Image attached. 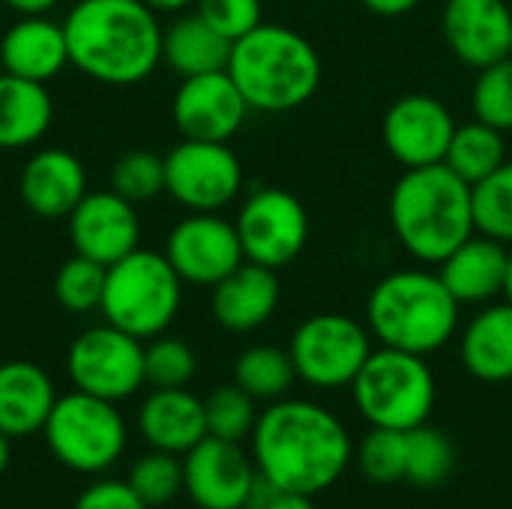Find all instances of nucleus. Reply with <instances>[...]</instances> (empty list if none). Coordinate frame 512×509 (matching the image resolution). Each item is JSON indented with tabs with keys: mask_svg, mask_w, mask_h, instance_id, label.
I'll return each instance as SVG.
<instances>
[{
	"mask_svg": "<svg viewBox=\"0 0 512 509\" xmlns=\"http://www.w3.org/2000/svg\"><path fill=\"white\" fill-rule=\"evenodd\" d=\"M87 192V171L81 159L63 147L36 150L18 177V195L39 219H66Z\"/></svg>",
	"mask_w": 512,
	"mask_h": 509,
	"instance_id": "19",
	"label": "nucleus"
},
{
	"mask_svg": "<svg viewBox=\"0 0 512 509\" xmlns=\"http://www.w3.org/2000/svg\"><path fill=\"white\" fill-rule=\"evenodd\" d=\"M69 66L111 87L147 81L162 63V24L141 0H78L63 18Z\"/></svg>",
	"mask_w": 512,
	"mask_h": 509,
	"instance_id": "2",
	"label": "nucleus"
},
{
	"mask_svg": "<svg viewBox=\"0 0 512 509\" xmlns=\"http://www.w3.org/2000/svg\"><path fill=\"white\" fill-rule=\"evenodd\" d=\"M72 509H150L132 489L120 480H99L87 486Z\"/></svg>",
	"mask_w": 512,
	"mask_h": 509,
	"instance_id": "40",
	"label": "nucleus"
},
{
	"mask_svg": "<svg viewBox=\"0 0 512 509\" xmlns=\"http://www.w3.org/2000/svg\"><path fill=\"white\" fill-rule=\"evenodd\" d=\"M111 189L126 201L147 204L165 192V156L153 150H129L111 165Z\"/></svg>",
	"mask_w": 512,
	"mask_h": 509,
	"instance_id": "32",
	"label": "nucleus"
},
{
	"mask_svg": "<svg viewBox=\"0 0 512 509\" xmlns=\"http://www.w3.org/2000/svg\"><path fill=\"white\" fill-rule=\"evenodd\" d=\"M183 303V279L165 258V252L135 249L105 270V291L99 312L105 324L135 336H162Z\"/></svg>",
	"mask_w": 512,
	"mask_h": 509,
	"instance_id": "6",
	"label": "nucleus"
},
{
	"mask_svg": "<svg viewBox=\"0 0 512 509\" xmlns=\"http://www.w3.org/2000/svg\"><path fill=\"white\" fill-rule=\"evenodd\" d=\"M66 219H69V240L75 252L93 258L102 267L117 264L141 243L138 210L114 189L87 192Z\"/></svg>",
	"mask_w": 512,
	"mask_h": 509,
	"instance_id": "16",
	"label": "nucleus"
},
{
	"mask_svg": "<svg viewBox=\"0 0 512 509\" xmlns=\"http://www.w3.org/2000/svg\"><path fill=\"white\" fill-rule=\"evenodd\" d=\"M510 60H512V48H510Z\"/></svg>",
	"mask_w": 512,
	"mask_h": 509,
	"instance_id": "48",
	"label": "nucleus"
},
{
	"mask_svg": "<svg viewBox=\"0 0 512 509\" xmlns=\"http://www.w3.org/2000/svg\"><path fill=\"white\" fill-rule=\"evenodd\" d=\"M204 417H207V435L234 441V444H240L246 435H252L255 420H258L255 399L237 384L213 390L204 399Z\"/></svg>",
	"mask_w": 512,
	"mask_h": 509,
	"instance_id": "33",
	"label": "nucleus"
},
{
	"mask_svg": "<svg viewBox=\"0 0 512 509\" xmlns=\"http://www.w3.org/2000/svg\"><path fill=\"white\" fill-rule=\"evenodd\" d=\"M42 432L54 459L78 474L108 471L126 450V420L117 405L81 390L57 396Z\"/></svg>",
	"mask_w": 512,
	"mask_h": 509,
	"instance_id": "8",
	"label": "nucleus"
},
{
	"mask_svg": "<svg viewBox=\"0 0 512 509\" xmlns=\"http://www.w3.org/2000/svg\"><path fill=\"white\" fill-rule=\"evenodd\" d=\"M105 270L108 267L78 252L66 258L54 273V300L60 303V309L72 315H87L99 309L102 291H105Z\"/></svg>",
	"mask_w": 512,
	"mask_h": 509,
	"instance_id": "30",
	"label": "nucleus"
},
{
	"mask_svg": "<svg viewBox=\"0 0 512 509\" xmlns=\"http://www.w3.org/2000/svg\"><path fill=\"white\" fill-rule=\"evenodd\" d=\"M57 402L51 375L30 360L0 363V432L27 438L45 429Z\"/></svg>",
	"mask_w": 512,
	"mask_h": 509,
	"instance_id": "24",
	"label": "nucleus"
},
{
	"mask_svg": "<svg viewBox=\"0 0 512 509\" xmlns=\"http://www.w3.org/2000/svg\"><path fill=\"white\" fill-rule=\"evenodd\" d=\"M279 495H282V489L258 471L252 486H249V498H246V507L243 509H267Z\"/></svg>",
	"mask_w": 512,
	"mask_h": 509,
	"instance_id": "41",
	"label": "nucleus"
},
{
	"mask_svg": "<svg viewBox=\"0 0 512 509\" xmlns=\"http://www.w3.org/2000/svg\"><path fill=\"white\" fill-rule=\"evenodd\" d=\"M360 471L375 483H396L408 474V432L399 429H378L363 438L357 450Z\"/></svg>",
	"mask_w": 512,
	"mask_h": 509,
	"instance_id": "36",
	"label": "nucleus"
},
{
	"mask_svg": "<svg viewBox=\"0 0 512 509\" xmlns=\"http://www.w3.org/2000/svg\"><path fill=\"white\" fill-rule=\"evenodd\" d=\"M243 189V165L228 141L183 138L165 156V192L189 213H219Z\"/></svg>",
	"mask_w": 512,
	"mask_h": 509,
	"instance_id": "11",
	"label": "nucleus"
},
{
	"mask_svg": "<svg viewBox=\"0 0 512 509\" xmlns=\"http://www.w3.org/2000/svg\"><path fill=\"white\" fill-rule=\"evenodd\" d=\"M369 12L375 15H384V18H399L411 9L420 6V0H360Z\"/></svg>",
	"mask_w": 512,
	"mask_h": 509,
	"instance_id": "42",
	"label": "nucleus"
},
{
	"mask_svg": "<svg viewBox=\"0 0 512 509\" xmlns=\"http://www.w3.org/2000/svg\"><path fill=\"white\" fill-rule=\"evenodd\" d=\"M441 30L450 51L474 69L510 57L512 9L507 0H447Z\"/></svg>",
	"mask_w": 512,
	"mask_h": 509,
	"instance_id": "18",
	"label": "nucleus"
},
{
	"mask_svg": "<svg viewBox=\"0 0 512 509\" xmlns=\"http://www.w3.org/2000/svg\"><path fill=\"white\" fill-rule=\"evenodd\" d=\"M255 468L234 441L207 435L183 462V489L201 509H243Z\"/></svg>",
	"mask_w": 512,
	"mask_h": 509,
	"instance_id": "17",
	"label": "nucleus"
},
{
	"mask_svg": "<svg viewBox=\"0 0 512 509\" xmlns=\"http://www.w3.org/2000/svg\"><path fill=\"white\" fill-rule=\"evenodd\" d=\"M249 111L228 69L183 78L171 102L177 132L192 141H231Z\"/></svg>",
	"mask_w": 512,
	"mask_h": 509,
	"instance_id": "15",
	"label": "nucleus"
},
{
	"mask_svg": "<svg viewBox=\"0 0 512 509\" xmlns=\"http://www.w3.org/2000/svg\"><path fill=\"white\" fill-rule=\"evenodd\" d=\"M258 471L282 492L318 495L351 462V438L336 414L303 399H276L252 429Z\"/></svg>",
	"mask_w": 512,
	"mask_h": 509,
	"instance_id": "1",
	"label": "nucleus"
},
{
	"mask_svg": "<svg viewBox=\"0 0 512 509\" xmlns=\"http://www.w3.org/2000/svg\"><path fill=\"white\" fill-rule=\"evenodd\" d=\"M474 117L498 132L512 129V60L483 66L474 81Z\"/></svg>",
	"mask_w": 512,
	"mask_h": 509,
	"instance_id": "37",
	"label": "nucleus"
},
{
	"mask_svg": "<svg viewBox=\"0 0 512 509\" xmlns=\"http://www.w3.org/2000/svg\"><path fill=\"white\" fill-rule=\"evenodd\" d=\"M390 225L411 258L441 264L456 246L477 234L474 186L444 162L405 168L390 192Z\"/></svg>",
	"mask_w": 512,
	"mask_h": 509,
	"instance_id": "3",
	"label": "nucleus"
},
{
	"mask_svg": "<svg viewBox=\"0 0 512 509\" xmlns=\"http://www.w3.org/2000/svg\"><path fill=\"white\" fill-rule=\"evenodd\" d=\"M279 297L282 285L276 270L243 261L234 273L213 285L210 309L219 327L231 333H252L276 315Z\"/></svg>",
	"mask_w": 512,
	"mask_h": 509,
	"instance_id": "21",
	"label": "nucleus"
},
{
	"mask_svg": "<svg viewBox=\"0 0 512 509\" xmlns=\"http://www.w3.org/2000/svg\"><path fill=\"white\" fill-rule=\"evenodd\" d=\"M165 258L183 282L204 288H213L246 261L234 222L219 213H189L180 219L165 240Z\"/></svg>",
	"mask_w": 512,
	"mask_h": 509,
	"instance_id": "13",
	"label": "nucleus"
},
{
	"mask_svg": "<svg viewBox=\"0 0 512 509\" xmlns=\"http://www.w3.org/2000/svg\"><path fill=\"white\" fill-rule=\"evenodd\" d=\"M15 15H48L60 0H3Z\"/></svg>",
	"mask_w": 512,
	"mask_h": 509,
	"instance_id": "43",
	"label": "nucleus"
},
{
	"mask_svg": "<svg viewBox=\"0 0 512 509\" xmlns=\"http://www.w3.org/2000/svg\"><path fill=\"white\" fill-rule=\"evenodd\" d=\"M507 303H512V252L510 258H507V279H504V294H501Z\"/></svg>",
	"mask_w": 512,
	"mask_h": 509,
	"instance_id": "47",
	"label": "nucleus"
},
{
	"mask_svg": "<svg viewBox=\"0 0 512 509\" xmlns=\"http://www.w3.org/2000/svg\"><path fill=\"white\" fill-rule=\"evenodd\" d=\"M267 509H315L309 501V495H294V492H282Z\"/></svg>",
	"mask_w": 512,
	"mask_h": 509,
	"instance_id": "45",
	"label": "nucleus"
},
{
	"mask_svg": "<svg viewBox=\"0 0 512 509\" xmlns=\"http://www.w3.org/2000/svg\"><path fill=\"white\" fill-rule=\"evenodd\" d=\"M54 120V102L45 84L18 75H0V150L36 144Z\"/></svg>",
	"mask_w": 512,
	"mask_h": 509,
	"instance_id": "25",
	"label": "nucleus"
},
{
	"mask_svg": "<svg viewBox=\"0 0 512 509\" xmlns=\"http://www.w3.org/2000/svg\"><path fill=\"white\" fill-rule=\"evenodd\" d=\"M147 9H153L156 15H180L186 12L195 0H141Z\"/></svg>",
	"mask_w": 512,
	"mask_h": 509,
	"instance_id": "44",
	"label": "nucleus"
},
{
	"mask_svg": "<svg viewBox=\"0 0 512 509\" xmlns=\"http://www.w3.org/2000/svg\"><path fill=\"white\" fill-rule=\"evenodd\" d=\"M357 411L378 429L411 432L423 426L435 408V375L420 354L378 348L369 354L354 384Z\"/></svg>",
	"mask_w": 512,
	"mask_h": 509,
	"instance_id": "7",
	"label": "nucleus"
},
{
	"mask_svg": "<svg viewBox=\"0 0 512 509\" xmlns=\"http://www.w3.org/2000/svg\"><path fill=\"white\" fill-rule=\"evenodd\" d=\"M507 258L504 243L477 231L438 264V276L459 303H489L504 294Z\"/></svg>",
	"mask_w": 512,
	"mask_h": 509,
	"instance_id": "23",
	"label": "nucleus"
},
{
	"mask_svg": "<svg viewBox=\"0 0 512 509\" xmlns=\"http://www.w3.org/2000/svg\"><path fill=\"white\" fill-rule=\"evenodd\" d=\"M0 66L9 75L48 84L69 66L63 21L51 15H18L0 39Z\"/></svg>",
	"mask_w": 512,
	"mask_h": 509,
	"instance_id": "20",
	"label": "nucleus"
},
{
	"mask_svg": "<svg viewBox=\"0 0 512 509\" xmlns=\"http://www.w3.org/2000/svg\"><path fill=\"white\" fill-rule=\"evenodd\" d=\"M474 225L504 246L512 243V162L474 186Z\"/></svg>",
	"mask_w": 512,
	"mask_h": 509,
	"instance_id": "31",
	"label": "nucleus"
},
{
	"mask_svg": "<svg viewBox=\"0 0 512 509\" xmlns=\"http://www.w3.org/2000/svg\"><path fill=\"white\" fill-rule=\"evenodd\" d=\"M321 54L285 24H258L231 45L228 75L252 111L282 114L306 105L321 87Z\"/></svg>",
	"mask_w": 512,
	"mask_h": 509,
	"instance_id": "4",
	"label": "nucleus"
},
{
	"mask_svg": "<svg viewBox=\"0 0 512 509\" xmlns=\"http://www.w3.org/2000/svg\"><path fill=\"white\" fill-rule=\"evenodd\" d=\"M231 45L234 42L225 39L219 30H213L198 12H189V15H177L165 27V33H162V60L180 78L207 75V72L228 69Z\"/></svg>",
	"mask_w": 512,
	"mask_h": 509,
	"instance_id": "26",
	"label": "nucleus"
},
{
	"mask_svg": "<svg viewBox=\"0 0 512 509\" xmlns=\"http://www.w3.org/2000/svg\"><path fill=\"white\" fill-rule=\"evenodd\" d=\"M294 378L297 369L291 354L273 345H255L243 351L234 363V384L243 387L252 399L276 402L291 390Z\"/></svg>",
	"mask_w": 512,
	"mask_h": 509,
	"instance_id": "29",
	"label": "nucleus"
},
{
	"mask_svg": "<svg viewBox=\"0 0 512 509\" xmlns=\"http://www.w3.org/2000/svg\"><path fill=\"white\" fill-rule=\"evenodd\" d=\"M456 465V453L453 444L429 429L426 423L408 432V474L405 480L414 486H438L450 477Z\"/></svg>",
	"mask_w": 512,
	"mask_h": 509,
	"instance_id": "34",
	"label": "nucleus"
},
{
	"mask_svg": "<svg viewBox=\"0 0 512 509\" xmlns=\"http://www.w3.org/2000/svg\"><path fill=\"white\" fill-rule=\"evenodd\" d=\"M462 363L480 381H512V303L504 300L474 315L462 336Z\"/></svg>",
	"mask_w": 512,
	"mask_h": 509,
	"instance_id": "27",
	"label": "nucleus"
},
{
	"mask_svg": "<svg viewBox=\"0 0 512 509\" xmlns=\"http://www.w3.org/2000/svg\"><path fill=\"white\" fill-rule=\"evenodd\" d=\"M507 162L504 132L480 123L477 117L465 126H456L450 150L444 156V165L456 171L465 183L477 186L489 174H495Z\"/></svg>",
	"mask_w": 512,
	"mask_h": 509,
	"instance_id": "28",
	"label": "nucleus"
},
{
	"mask_svg": "<svg viewBox=\"0 0 512 509\" xmlns=\"http://www.w3.org/2000/svg\"><path fill=\"white\" fill-rule=\"evenodd\" d=\"M126 483L147 507H165L183 492V465L177 456L153 450L132 465Z\"/></svg>",
	"mask_w": 512,
	"mask_h": 509,
	"instance_id": "35",
	"label": "nucleus"
},
{
	"mask_svg": "<svg viewBox=\"0 0 512 509\" xmlns=\"http://www.w3.org/2000/svg\"><path fill=\"white\" fill-rule=\"evenodd\" d=\"M198 360L195 351L174 336H156L144 345V378L153 390L186 387L195 378Z\"/></svg>",
	"mask_w": 512,
	"mask_h": 509,
	"instance_id": "38",
	"label": "nucleus"
},
{
	"mask_svg": "<svg viewBox=\"0 0 512 509\" xmlns=\"http://www.w3.org/2000/svg\"><path fill=\"white\" fill-rule=\"evenodd\" d=\"M66 372L75 390L117 405L147 384L144 345L111 324L90 327L69 345Z\"/></svg>",
	"mask_w": 512,
	"mask_h": 509,
	"instance_id": "10",
	"label": "nucleus"
},
{
	"mask_svg": "<svg viewBox=\"0 0 512 509\" xmlns=\"http://www.w3.org/2000/svg\"><path fill=\"white\" fill-rule=\"evenodd\" d=\"M459 300L432 270H396L384 276L366 303L369 333L384 348L432 354L459 327Z\"/></svg>",
	"mask_w": 512,
	"mask_h": 509,
	"instance_id": "5",
	"label": "nucleus"
},
{
	"mask_svg": "<svg viewBox=\"0 0 512 509\" xmlns=\"http://www.w3.org/2000/svg\"><path fill=\"white\" fill-rule=\"evenodd\" d=\"M237 237L246 261L282 270L306 249L309 213L288 189H255L237 213Z\"/></svg>",
	"mask_w": 512,
	"mask_h": 509,
	"instance_id": "12",
	"label": "nucleus"
},
{
	"mask_svg": "<svg viewBox=\"0 0 512 509\" xmlns=\"http://www.w3.org/2000/svg\"><path fill=\"white\" fill-rule=\"evenodd\" d=\"M138 429L153 450L186 456L198 441L207 438L204 402L186 387L153 390L138 411Z\"/></svg>",
	"mask_w": 512,
	"mask_h": 509,
	"instance_id": "22",
	"label": "nucleus"
},
{
	"mask_svg": "<svg viewBox=\"0 0 512 509\" xmlns=\"http://www.w3.org/2000/svg\"><path fill=\"white\" fill-rule=\"evenodd\" d=\"M288 354L300 381L318 390H339L354 384L372 354V339L360 321L339 312H321L294 330Z\"/></svg>",
	"mask_w": 512,
	"mask_h": 509,
	"instance_id": "9",
	"label": "nucleus"
},
{
	"mask_svg": "<svg viewBox=\"0 0 512 509\" xmlns=\"http://www.w3.org/2000/svg\"><path fill=\"white\" fill-rule=\"evenodd\" d=\"M9 456H12V450H9V435L0 432V474L9 468Z\"/></svg>",
	"mask_w": 512,
	"mask_h": 509,
	"instance_id": "46",
	"label": "nucleus"
},
{
	"mask_svg": "<svg viewBox=\"0 0 512 509\" xmlns=\"http://www.w3.org/2000/svg\"><path fill=\"white\" fill-rule=\"evenodd\" d=\"M456 120L450 108L432 93H405L399 96L381 123L384 147L402 168H426L444 162Z\"/></svg>",
	"mask_w": 512,
	"mask_h": 509,
	"instance_id": "14",
	"label": "nucleus"
},
{
	"mask_svg": "<svg viewBox=\"0 0 512 509\" xmlns=\"http://www.w3.org/2000/svg\"><path fill=\"white\" fill-rule=\"evenodd\" d=\"M195 6V12L231 42L243 39L264 21L261 0H195Z\"/></svg>",
	"mask_w": 512,
	"mask_h": 509,
	"instance_id": "39",
	"label": "nucleus"
}]
</instances>
